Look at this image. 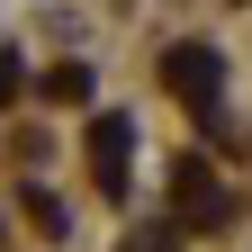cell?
Instances as JSON below:
<instances>
[{
    "mask_svg": "<svg viewBox=\"0 0 252 252\" xmlns=\"http://www.w3.org/2000/svg\"><path fill=\"white\" fill-rule=\"evenodd\" d=\"M90 171H99V189H117V171H126V117L90 126Z\"/></svg>",
    "mask_w": 252,
    "mask_h": 252,
    "instance_id": "6da1fadb",
    "label": "cell"
},
{
    "mask_svg": "<svg viewBox=\"0 0 252 252\" xmlns=\"http://www.w3.org/2000/svg\"><path fill=\"white\" fill-rule=\"evenodd\" d=\"M171 81L180 90H216V54H171Z\"/></svg>",
    "mask_w": 252,
    "mask_h": 252,
    "instance_id": "7a4b0ae2",
    "label": "cell"
},
{
    "mask_svg": "<svg viewBox=\"0 0 252 252\" xmlns=\"http://www.w3.org/2000/svg\"><path fill=\"white\" fill-rule=\"evenodd\" d=\"M126 252H171V234H135V243H126Z\"/></svg>",
    "mask_w": 252,
    "mask_h": 252,
    "instance_id": "3957f363",
    "label": "cell"
}]
</instances>
